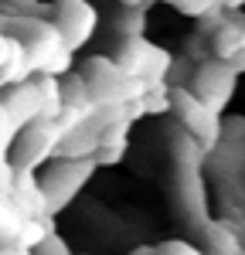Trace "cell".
<instances>
[{
    "label": "cell",
    "mask_w": 245,
    "mask_h": 255,
    "mask_svg": "<svg viewBox=\"0 0 245 255\" xmlns=\"http://www.w3.org/2000/svg\"><path fill=\"white\" fill-rule=\"evenodd\" d=\"M14 38L24 48L27 72L41 75H65L72 68V48L61 41V31L48 20H31V17H14Z\"/></svg>",
    "instance_id": "cell-1"
},
{
    "label": "cell",
    "mask_w": 245,
    "mask_h": 255,
    "mask_svg": "<svg viewBox=\"0 0 245 255\" xmlns=\"http://www.w3.org/2000/svg\"><path fill=\"white\" fill-rule=\"evenodd\" d=\"M99 170V163L96 157H61L48 174L41 177V194H44V208H48V215H55L61 208H68L72 204V197L82 191V184L89 180V177Z\"/></svg>",
    "instance_id": "cell-2"
},
{
    "label": "cell",
    "mask_w": 245,
    "mask_h": 255,
    "mask_svg": "<svg viewBox=\"0 0 245 255\" xmlns=\"http://www.w3.org/2000/svg\"><path fill=\"white\" fill-rule=\"evenodd\" d=\"M167 96H170V109L177 113L184 133H191V136L198 139L201 150H204V157H208V150L222 139V113L208 109L191 89H170Z\"/></svg>",
    "instance_id": "cell-3"
},
{
    "label": "cell",
    "mask_w": 245,
    "mask_h": 255,
    "mask_svg": "<svg viewBox=\"0 0 245 255\" xmlns=\"http://www.w3.org/2000/svg\"><path fill=\"white\" fill-rule=\"evenodd\" d=\"M58 129H55V123H44V119H34V123H27L24 129H17V136H14V167H27V170H38L44 160L55 157V146H58Z\"/></svg>",
    "instance_id": "cell-4"
},
{
    "label": "cell",
    "mask_w": 245,
    "mask_h": 255,
    "mask_svg": "<svg viewBox=\"0 0 245 255\" xmlns=\"http://www.w3.org/2000/svg\"><path fill=\"white\" fill-rule=\"evenodd\" d=\"M116 65H120V72H126V75H136V79H146V82H160V79H167L174 58L163 48L143 41L140 34H133V38L126 41L122 55L116 58Z\"/></svg>",
    "instance_id": "cell-5"
},
{
    "label": "cell",
    "mask_w": 245,
    "mask_h": 255,
    "mask_svg": "<svg viewBox=\"0 0 245 255\" xmlns=\"http://www.w3.org/2000/svg\"><path fill=\"white\" fill-rule=\"evenodd\" d=\"M235 82H239V75L228 68V61H204L194 72V85L191 89H194V96L201 99L208 109L222 113L228 106V99L235 96Z\"/></svg>",
    "instance_id": "cell-6"
},
{
    "label": "cell",
    "mask_w": 245,
    "mask_h": 255,
    "mask_svg": "<svg viewBox=\"0 0 245 255\" xmlns=\"http://www.w3.org/2000/svg\"><path fill=\"white\" fill-rule=\"evenodd\" d=\"M41 89L38 82L31 79H20L14 82V89H7L3 96H0V106H3V113H7V119L17 126V129H24L27 123H34L41 113Z\"/></svg>",
    "instance_id": "cell-7"
},
{
    "label": "cell",
    "mask_w": 245,
    "mask_h": 255,
    "mask_svg": "<svg viewBox=\"0 0 245 255\" xmlns=\"http://www.w3.org/2000/svg\"><path fill=\"white\" fill-rule=\"evenodd\" d=\"M96 24H99V14H96V7H92L89 0H82V3L68 7V10H58V24H55V27L61 31V41H65L72 51H79L82 44L92 38Z\"/></svg>",
    "instance_id": "cell-8"
},
{
    "label": "cell",
    "mask_w": 245,
    "mask_h": 255,
    "mask_svg": "<svg viewBox=\"0 0 245 255\" xmlns=\"http://www.w3.org/2000/svg\"><path fill=\"white\" fill-rule=\"evenodd\" d=\"M177 194L187 218H194L198 225L208 221V201H204V184H201V163H187L177 174Z\"/></svg>",
    "instance_id": "cell-9"
},
{
    "label": "cell",
    "mask_w": 245,
    "mask_h": 255,
    "mask_svg": "<svg viewBox=\"0 0 245 255\" xmlns=\"http://www.w3.org/2000/svg\"><path fill=\"white\" fill-rule=\"evenodd\" d=\"M208 157H211V167L225 180H232V177H239L245 170V139H218L208 150Z\"/></svg>",
    "instance_id": "cell-10"
},
{
    "label": "cell",
    "mask_w": 245,
    "mask_h": 255,
    "mask_svg": "<svg viewBox=\"0 0 245 255\" xmlns=\"http://www.w3.org/2000/svg\"><path fill=\"white\" fill-rule=\"evenodd\" d=\"M204 242H208V252L215 255H245L242 252V238L232 235L228 228H225V221H204Z\"/></svg>",
    "instance_id": "cell-11"
},
{
    "label": "cell",
    "mask_w": 245,
    "mask_h": 255,
    "mask_svg": "<svg viewBox=\"0 0 245 255\" xmlns=\"http://www.w3.org/2000/svg\"><path fill=\"white\" fill-rule=\"evenodd\" d=\"M31 255H72V252H68V242H65V238H58L55 232H48V235L34 245Z\"/></svg>",
    "instance_id": "cell-12"
},
{
    "label": "cell",
    "mask_w": 245,
    "mask_h": 255,
    "mask_svg": "<svg viewBox=\"0 0 245 255\" xmlns=\"http://www.w3.org/2000/svg\"><path fill=\"white\" fill-rule=\"evenodd\" d=\"M222 139H245V116H222Z\"/></svg>",
    "instance_id": "cell-13"
},
{
    "label": "cell",
    "mask_w": 245,
    "mask_h": 255,
    "mask_svg": "<svg viewBox=\"0 0 245 255\" xmlns=\"http://www.w3.org/2000/svg\"><path fill=\"white\" fill-rule=\"evenodd\" d=\"M157 255H204L201 249H194L191 242H181V238H174V242H163L160 249H153Z\"/></svg>",
    "instance_id": "cell-14"
},
{
    "label": "cell",
    "mask_w": 245,
    "mask_h": 255,
    "mask_svg": "<svg viewBox=\"0 0 245 255\" xmlns=\"http://www.w3.org/2000/svg\"><path fill=\"white\" fill-rule=\"evenodd\" d=\"M225 61H228V68H232L235 75H242V72H245V48H239L235 55H228Z\"/></svg>",
    "instance_id": "cell-15"
},
{
    "label": "cell",
    "mask_w": 245,
    "mask_h": 255,
    "mask_svg": "<svg viewBox=\"0 0 245 255\" xmlns=\"http://www.w3.org/2000/svg\"><path fill=\"white\" fill-rule=\"evenodd\" d=\"M3 7H7V10H34L38 0H3Z\"/></svg>",
    "instance_id": "cell-16"
},
{
    "label": "cell",
    "mask_w": 245,
    "mask_h": 255,
    "mask_svg": "<svg viewBox=\"0 0 245 255\" xmlns=\"http://www.w3.org/2000/svg\"><path fill=\"white\" fill-rule=\"evenodd\" d=\"M245 0H218V7H225V10H239Z\"/></svg>",
    "instance_id": "cell-17"
},
{
    "label": "cell",
    "mask_w": 245,
    "mask_h": 255,
    "mask_svg": "<svg viewBox=\"0 0 245 255\" xmlns=\"http://www.w3.org/2000/svg\"><path fill=\"white\" fill-rule=\"evenodd\" d=\"M82 0H55V10H68V7H75Z\"/></svg>",
    "instance_id": "cell-18"
},
{
    "label": "cell",
    "mask_w": 245,
    "mask_h": 255,
    "mask_svg": "<svg viewBox=\"0 0 245 255\" xmlns=\"http://www.w3.org/2000/svg\"><path fill=\"white\" fill-rule=\"evenodd\" d=\"M126 7H143V3H153V0H122Z\"/></svg>",
    "instance_id": "cell-19"
},
{
    "label": "cell",
    "mask_w": 245,
    "mask_h": 255,
    "mask_svg": "<svg viewBox=\"0 0 245 255\" xmlns=\"http://www.w3.org/2000/svg\"><path fill=\"white\" fill-rule=\"evenodd\" d=\"M129 255H157V252H153V249H146V245H143V249H133V252H129Z\"/></svg>",
    "instance_id": "cell-20"
}]
</instances>
